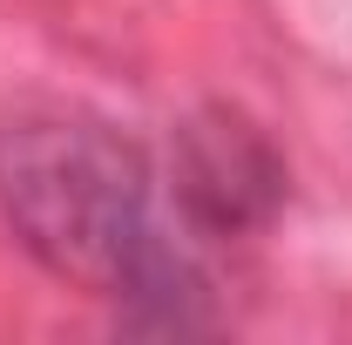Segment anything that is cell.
I'll use <instances>...</instances> for the list:
<instances>
[{
    "label": "cell",
    "instance_id": "obj_2",
    "mask_svg": "<svg viewBox=\"0 0 352 345\" xmlns=\"http://www.w3.org/2000/svg\"><path fill=\"white\" fill-rule=\"evenodd\" d=\"M170 203L176 230L190 244H230L251 237L285 210V156L271 135L237 109H197L170 149Z\"/></svg>",
    "mask_w": 352,
    "mask_h": 345
},
{
    "label": "cell",
    "instance_id": "obj_1",
    "mask_svg": "<svg viewBox=\"0 0 352 345\" xmlns=\"http://www.w3.org/2000/svg\"><path fill=\"white\" fill-rule=\"evenodd\" d=\"M0 216L47 278L109 298L129 325H204L210 278L190 237L156 210V170L116 122L82 109L0 122Z\"/></svg>",
    "mask_w": 352,
    "mask_h": 345
}]
</instances>
